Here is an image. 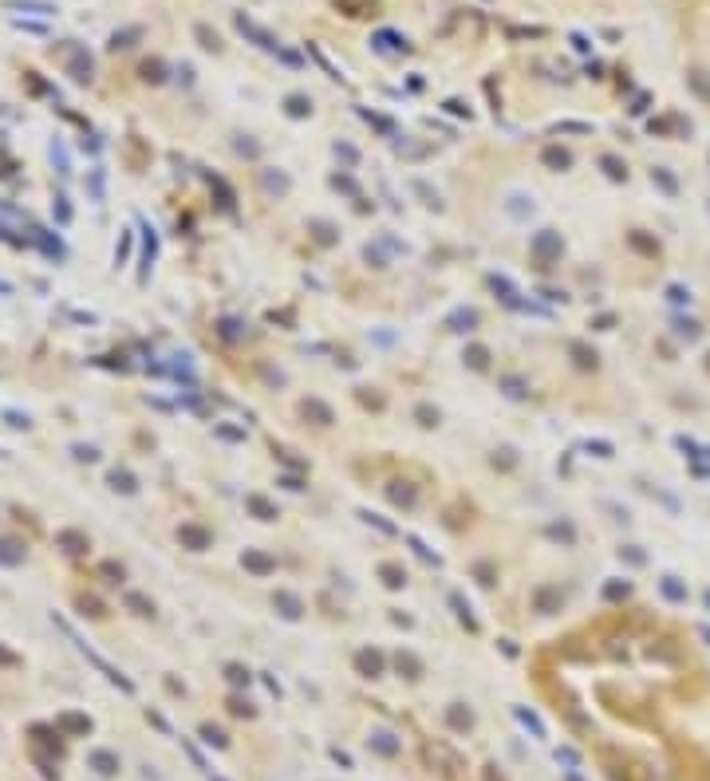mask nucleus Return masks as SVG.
Segmentation results:
<instances>
[{
  "mask_svg": "<svg viewBox=\"0 0 710 781\" xmlns=\"http://www.w3.org/2000/svg\"><path fill=\"white\" fill-rule=\"evenodd\" d=\"M87 769L99 773V778H115V773L123 769V762H119L115 749H91V754H87Z\"/></svg>",
  "mask_w": 710,
  "mask_h": 781,
  "instance_id": "nucleus-1",
  "label": "nucleus"
},
{
  "mask_svg": "<svg viewBox=\"0 0 710 781\" xmlns=\"http://www.w3.org/2000/svg\"><path fill=\"white\" fill-rule=\"evenodd\" d=\"M142 233H146V249H142V272H139V280L146 285V276H150V269H154V253H158V237H154V229L142 221Z\"/></svg>",
  "mask_w": 710,
  "mask_h": 781,
  "instance_id": "nucleus-2",
  "label": "nucleus"
},
{
  "mask_svg": "<svg viewBox=\"0 0 710 781\" xmlns=\"http://www.w3.org/2000/svg\"><path fill=\"white\" fill-rule=\"evenodd\" d=\"M178 541H182V544H189L193 553H202L205 544H209V533H205L202 525H182V529H178Z\"/></svg>",
  "mask_w": 710,
  "mask_h": 781,
  "instance_id": "nucleus-3",
  "label": "nucleus"
},
{
  "mask_svg": "<svg viewBox=\"0 0 710 781\" xmlns=\"http://www.w3.org/2000/svg\"><path fill=\"white\" fill-rule=\"evenodd\" d=\"M0 564H8V568L24 564V544L12 541V537H4V541H0Z\"/></svg>",
  "mask_w": 710,
  "mask_h": 781,
  "instance_id": "nucleus-4",
  "label": "nucleus"
},
{
  "mask_svg": "<svg viewBox=\"0 0 710 781\" xmlns=\"http://www.w3.org/2000/svg\"><path fill=\"white\" fill-rule=\"evenodd\" d=\"M32 241H36V245H40V249H44L47 256H56V261H60V256H63V245H60V237H51L47 229H36V225H32Z\"/></svg>",
  "mask_w": 710,
  "mask_h": 781,
  "instance_id": "nucleus-5",
  "label": "nucleus"
},
{
  "mask_svg": "<svg viewBox=\"0 0 710 781\" xmlns=\"http://www.w3.org/2000/svg\"><path fill=\"white\" fill-rule=\"evenodd\" d=\"M56 541H60V544H63V553H71V557L87 553V537H83V533H75V529H63Z\"/></svg>",
  "mask_w": 710,
  "mask_h": 781,
  "instance_id": "nucleus-6",
  "label": "nucleus"
},
{
  "mask_svg": "<svg viewBox=\"0 0 710 781\" xmlns=\"http://www.w3.org/2000/svg\"><path fill=\"white\" fill-rule=\"evenodd\" d=\"M60 730H67V734H91V718H87V714H60Z\"/></svg>",
  "mask_w": 710,
  "mask_h": 781,
  "instance_id": "nucleus-7",
  "label": "nucleus"
},
{
  "mask_svg": "<svg viewBox=\"0 0 710 781\" xmlns=\"http://www.w3.org/2000/svg\"><path fill=\"white\" fill-rule=\"evenodd\" d=\"M110 490H123V494H134V490H139V485H134V478H130V474H126V470H110Z\"/></svg>",
  "mask_w": 710,
  "mask_h": 781,
  "instance_id": "nucleus-8",
  "label": "nucleus"
},
{
  "mask_svg": "<svg viewBox=\"0 0 710 781\" xmlns=\"http://www.w3.org/2000/svg\"><path fill=\"white\" fill-rule=\"evenodd\" d=\"M126 608H134L139 616H154V604L146 596H139V592H126Z\"/></svg>",
  "mask_w": 710,
  "mask_h": 781,
  "instance_id": "nucleus-9",
  "label": "nucleus"
},
{
  "mask_svg": "<svg viewBox=\"0 0 710 781\" xmlns=\"http://www.w3.org/2000/svg\"><path fill=\"white\" fill-rule=\"evenodd\" d=\"M51 213H56V221H60V225L71 221V206H67V197H56V202H51Z\"/></svg>",
  "mask_w": 710,
  "mask_h": 781,
  "instance_id": "nucleus-10",
  "label": "nucleus"
},
{
  "mask_svg": "<svg viewBox=\"0 0 710 781\" xmlns=\"http://www.w3.org/2000/svg\"><path fill=\"white\" fill-rule=\"evenodd\" d=\"M51 162H56V170H60V174H71V170H67V150H63L60 143H51Z\"/></svg>",
  "mask_w": 710,
  "mask_h": 781,
  "instance_id": "nucleus-11",
  "label": "nucleus"
},
{
  "mask_svg": "<svg viewBox=\"0 0 710 781\" xmlns=\"http://www.w3.org/2000/svg\"><path fill=\"white\" fill-rule=\"evenodd\" d=\"M371 742H375V746L383 749V754H394V749H399V742H391V734H387V730H379L375 738H371Z\"/></svg>",
  "mask_w": 710,
  "mask_h": 781,
  "instance_id": "nucleus-12",
  "label": "nucleus"
},
{
  "mask_svg": "<svg viewBox=\"0 0 710 781\" xmlns=\"http://www.w3.org/2000/svg\"><path fill=\"white\" fill-rule=\"evenodd\" d=\"M4 422H8V426H24V431L32 426V418L20 415V411H4Z\"/></svg>",
  "mask_w": 710,
  "mask_h": 781,
  "instance_id": "nucleus-13",
  "label": "nucleus"
},
{
  "mask_svg": "<svg viewBox=\"0 0 710 781\" xmlns=\"http://www.w3.org/2000/svg\"><path fill=\"white\" fill-rule=\"evenodd\" d=\"M126 256H130V233H123V241H119V249H115V265H126Z\"/></svg>",
  "mask_w": 710,
  "mask_h": 781,
  "instance_id": "nucleus-14",
  "label": "nucleus"
},
{
  "mask_svg": "<svg viewBox=\"0 0 710 781\" xmlns=\"http://www.w3.org/2000/svg\"><path fill=\"white\" fill-rule=\"evenodd\" d=\"M202 738L209 742V746H225V734L213 730V726H202Z\"/></svg>",
  "mask_w": 710,
  "mask_h": 781,
  "instance_id": "nucleus-15",
  "label": "nucleus"
},
{
  "mask_svg": "<svg viewBox=\"0 0 710 781\" xmlns=\"http://www.w3.org/2000/svg\"><path fill=\"white\" fill-rule=\"evenodd\" d=\"M91 197L103 202V170H91Z\"/></svg>",
  "mask_w": 710,
  "mask_h": 781,
  "instance_id": "nucleus-16",
  "label": "nucleus"
},
{
  "mask_svg": "<svg viewBox=\"0 0 710 781\" xmlns=\"http://www.w3.org/2000/svg\"><path fill=\"white\" fill-rule=\"evenodd\" d=\"M71 454H75L79 462H95V458H99V450L95 446H71Z\"/></svg>",
  "mask_w": 710,
  "mask_h": 781,
  "instance_id": "nucleus-17",
  "label": "nucleus"
},
{
  "mask_svg": "<svg viewBox=\"0 0 710 781\" xmlns=\"http://www.w3.org/2000/svg\"><path fill=\"white\" fill-rule=\"evenodd\" d=\"M249 505H252L257 513H261V521H268V517H272V509H268V505L261 501V497H249Z\"/></svg>",
  "mask_w": 710,
  "mask_h": 781,
  "instance_id": "nucleus-18",
  "label": "nucleus"
},
{
  "mask_svg": "<svg viewBox=\"0 0 710 781\" xmlns=\"http://www.w3.org/2000/svg\"><path fill=\"white\" fill-rule=\"evenodd\" d=\"M0 663H4V667H16V663H20V659H16L12 651H4V647H0Z\"/></svg>",
  "mask_w": 710,
  "mask_h": 781,
  "instance_id": "nucleus-19",
  "label": "nucleus"
},
{
  "mask_svg": "<svg viewBox=\"0 0 710 781\" xmlns=\"http://www.w3.org/2000/svg\"><path fill=\"white\" fill-rule=\"evenodd\" d=\"M0 292H12V285H4V280H0Z\"/></svg>",
  "mask_w": 710,
  "mask_h": 781,
  "instance_id": "nucleus-20",
  "label": "nucleus"
},
{
  "mask_svg": "<svg viewBox=\"0 0 710 781\" xmlns=\"http://www.w3.org/2000/svg\"><path fill=\"white\" fill-rule=\"evenodd\" d=\"M0 458H4V450H0Z\"/></svg>",
  "mask_w": 710,
  "mask_h": 781,
  "instance_id": "nucleus-21",
  "label": "nucleus"
},
{
  "mask_svg": "<svg viewBox=\"0 0 710 781\" xmlns=\"http://www.w3.org/2000/svg\"><path fill=\"white\" fill-rule=\"evenodd\" d=\"M213 781H221V778H213Z\"/></svg>",
  "mask_w": 710,
  "mask_h": 781,
  "instance_id": "nucleus-22",
  "label": "nucleus"
}]
</instances>
